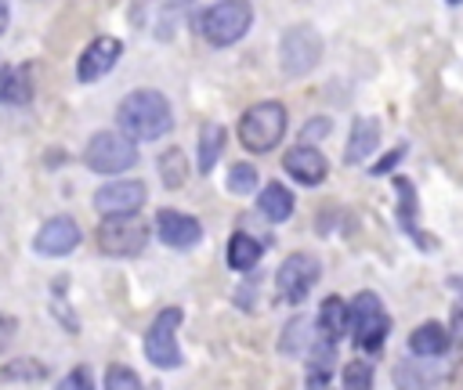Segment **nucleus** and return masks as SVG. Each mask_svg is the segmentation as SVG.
I'll return each instance as SVG.
<instances>
[{"label":"nucleus","mask_w":463,"mask_h":390,"mask_svg":"<svg viewBox=\"0 0 463 390\" xmlns=\"http://www.w3.org/2000/svg\"><path fill=\"white\" fill-rule=\"evenodd\" d=\"M315 332V325L304 318V314H297V318H289L286 325H282V339H279V350L282 354H304L307 347H311V336Z\"/></svg>","instance_id":"obj_25"},{"label":"nucleus","mask_w":463,"mask_h":390,"mask_svg":"<svg viewBox=\"0 0 463 390\" xmlns=\"http://www.w3.org/2000/svg\"><path fill=\"white\" fill-rule=\"evenodd\" d=\"M253 25L250 0H217L199 14V32L210 47H232L239 43Z\"/></svg>","instance_id":"obj_4"},{"label":"nucleus","mask_w":463,"mask_h":390,"mask_svg":"<svg viewBox=\"0 0 463 390\" xmlns=\"http://www.w3.org/2000/svg\"><path fill=\"white\" fill-rule=\"evenodd\" d=\"M83 162L94 173L116 177V173H123L137 162V144L123 130H98L83 148Z\"/></svg>","instance_id":"obj_5"},{"label":"nucleus","mask_w":463,"mask_h":390,"mask_svg":"<svg viewBox=\"0 0 463 390\" xmlns=\"http://www.w3.org/2000/svg\"><path fill=\"white\" fill-rule=\"evenodd\" d=\"M257 209H260L271 224H282V220L293 217V191H289L286 184L271 181V184L260 188V195H257Z\"/></svg>","instance_id":"obj_21"},{"label":"nucleus","mask_w":463,"mask_h":390,"mask_svg":"<svg viewBox=\"0 0 463 390\" xmlns=\"http://www.w3.org/2000/svg\"><path fill=\"white\" fill-rule=\"evenodd\" d=\"M307 354V386H326L333 379V365H336V343L315 336L311 347L304 350Z\"/></svg>","instance_id":"obj_20"},{"label":"nucleus","mask_w":463,"mask_h":390,"mask_svg":"<svg viewBox=\"0 0 463 390\" xmlns=\"http://www.w3.org/2000/svg\"><path fill=\"white\" fill-rule=\"evenodd\" d=\"M322 61V36L315 25H289L279 40V69L282 76L297 79L307 76Z\"/></svg>","instance_id":"obj_7"},{"label":"nucleus","mask_w":463,"mask_h":390,"mask_svg":"<svg viewBox=\"0 0 463 390\" xmlns=\"http://www.w3.org/2000/svg\"><path fill=\"white\" fill-rule=\"evenodd\" d=\"M318 278H322L318 256H311V253H289L279 264V271H275V300L297 307V303L307 300V292L318 285Z\"/></svg>","instance_id":"obj_8"},{"label":"nucleus","mask_w":463,"mask_h":390,"mask_svg":"<svg viewBox=\"0 0 463 390\" xmlns=\"http://www.w3.org/2000/svg\"><path fill=\"white\" fill-rule=\"evenodd\" d=\"M156 166H159L163 188H170V191H177V188L188 181V155H184L181 148H166V152L156 159Z\"/></svg>","instance_id":"obj_24"},{"label":"nucleus","mask_w":463,"mask_h":390,"mask_svg":"<svg viewBox=\"0 0 463 390\" xmlns=\"http://www.w3.org/2000/svg\"><path fill=\"white\" fill-rule=\"evenodd\" d=\"M286 123H289V116H286L282 101H257L239 116V141L246 152L264 155L282 141Z\"/></svg>","instance_id":"obj_2"},{"label":"nucleus","mask_w":463,"mask_h":390,"mask_svg":"<svg viewBox=\"0 0 463 390\" xmlns=\"http://www.w3.org/2000/svg\"><path fill=\"white\" fill-rule=\"evenodd\" d=\"M119 54H123V43H119L116 36H94V40L83 47L80 61H76V79H80V83L101 79L105 72H112V65L119 61Z\"/></svg>","instance_id":"obj_11"},{"label":"nucleus","mask_w":463,"mask_h":390,"mask_svg":"<svg viewBox=\"0 0 463 390\" xmlns=\"http://www.w3.org/2000/svg\"><path fill=\"white\" fill-rule=\"evenodd\" d=\"M61 390H90L94 386V376H90V368L87 365H76L61 383H58Z\"/></svg>","instance_id":"obj_31"},{"label":"nucleus","mask_w":463,"mask_h":390,"mask_svg":"<svg viewBox=\"0 0 463 390\" xmlns=\"http://www.w3.org/2000/svg\"><path fill=\"white\" fill-rule=\"evenodd\" d=\"M36 65L33 61H22V65H11L4 76H0V101L4 105H14V108H25L36 94Z\"/></svg>","instance_id":"obj_15"},{"label":"nucleus","mask_w":463,"mask_h":390,"mask_svg":"<svg viewBox=\"0 0 463 390\" xmlns=\"http://www.w3.org/2000/svg\"><path fill=\"white\" fill-rule=\"evenodd\" d=\"M116 123L130 141H156L174 130V108L159 90H130L116 108Z\"/></svg>","instance_id":"obj_1"},{"label":"nucleus","mask_w":463,"mask_h":390,"mask_svg":"<svg viewBox=\"0 0 463 390\" xmlns=\"http://www.w3.org/2000/svg\"><path fill=\"white\" fill-rule=\"evenodd\" d=\"M80 238H83L80 224L72 217L58 213V217H51V220L40 224V231L33 235V249L40 256H65V253H72L80 246Z\"/></svg>","instance_id":"obj_10"},{"label":"nucleus","mask_w":463,"mask_h":390,"mask_svg":"<svg viewBox=\"0 0 463 390\" xmlns=\"http://www.w3.org/2000/svg\"><path fill=\"white\" fill-rule=\"evenodd\" d=\"M148 246V224L137 213H105L98 224V249L105 256H137Z\"/></svg>","instance_id":"obj_6"},{"label":"nucleus","mask_w":463,"mask_h":390,"mask_svg":"<svg viewBox=\"0 0 463 390\" xmlns=\"http://www.w3.org/2000/svg\"><path fill=\"white\" fill-rule=\"evenodd\" d=\"M156 235L163 246L170 249H192L203 242V224L192 217V213H181V209H159L156 213Z\"/></svg>","instance_id":"obj_12"},{"label":"nucleus","mask_w":463,"mask_h":390,"mask_svg":"<svg viewBox=\"0 0 463 390\" xmlns=\"http://www.w3.org/2000/svg\"><path fill=\"white\" fill-rule=\"evenodd\" d=\"M347 329L358 350L373 354L383 347V339L391 336V314L383 311V300L373 289H362L351 303H347Z\"/></svg>","instance_id":"obj_3"},{"label":"nucleus","mask_w":463,"mask_h":390,"mask_svg":"<svg viewBox=\"0 0 463 390\" xmlns=\"http://www.w3.org/2000/svg\"><path fill=\"white\" fill-rule=\"evenodd\" d=\"M260 256H264V242H260L257 235L235 231V235L228 238V267H232V271L246 274V271H253V267L260 264Z\"/></svg>","instance_id":"obj_19"},{"label":"nucleus","mask_w":463,"mask_h":390,"mask_svg":"<svg viewBox=\"0 0 463 390\" xmlns=\"http://www.w3.org/2000/svg\"><path fill=\"white\" fill-rule=\"evenodd\" d=\"M224 126L221 123H203V130H199V155H195V162H199V173H210L213 170V162L221 159V152H224Z\"/></svg>","instance_id":"obj_23"},{"label":"nucleus","mask_w":463,"mask_h":390,"mask_svg":"<svg viewBox=\"0 0 463 390\" xmlns=\"http://www.w3.org/2000/svg\"><path fill=\"white\" fill-rule=\"evenodd\" d=\"M449 4H463V0H449Z\"/></svg>","instance_id":"obj_37"},{"label":"nucleus","mask_w":463,"mask_h":390,"mask_svg":"<svg viewBox=\"0 0 463 390\" xmlns=\"http://www.w3.org/2000/svg\"><path fill=\"white\" fill-rule=\"evenodd\" d=\"M402 155H405V144H398V148H391V152H387V155H383V159H380V162L373 166V173H376V177H380V173H387V170H391V166H394V162H398Z\"/></svg>","instance_id":"obj_33"},{"label":"nucleus","mask_w":463,"mask_h":390,"mask_svg":"<svg viewBox=\"0 0 463 390\" xmlns=\"http://www.w3.org/2000/svg\"><path fill=\"white\" fill-rule=\"evenodd\" d=\"M449 289H452V292L463 300V274H452V278H449Z\"/></svg>","instance_id":"obj_34"},{"label":"nucleus","mask_w":463,"mask_h":390,"mask_svg":"<svg viewBox=\"0 0 463 390\" xmlns=\"http://www.w3.org/2000/svg\"><path fill=\"white\" fill-rule=\"evenodd\" d=\"M14 332H18V321H14L11 314H0V354H4L7 347H11Z\"/></svg>","instance_id":"obj_32"},{"label":"nucleus","mask_w":463,"mask_h":390,"mask_svg":"<svg viewBox=\"0 0 463 390\" xmlns=\"http://www.w3.org/2000/svg\"><path fill=\"white\" fill-rule=\"evenodd\" d=\"M184 321L181 307H163L156 314V321L145 332V358L156 368H181V347H177V325Z\"/></svg>","instance_id":"obj_9"},{"label":"nucleus","mask_w":463,"mask_h":390,"mask_svg":"<svg viewBox=\"0 0 463 390\" xmlns=\"http://www.w3.org/2000/svg\"><path fill=\"white\" fill-rule=\"evenodd\" d=\"M43 376H47V365L36 361V358H14L0 368L4 383H33V379H43Z\"/></svg>","instance_id":"obj_26"},{"label":"nucleus","mask_w":463,"mask_h":390,"mask_svg":"<svg viewBox=\"0 0 463 390\" xmlns=\"http://www.w3.org/2000/svg\"><path fill=\"white\" fill-rule=\"evenodd\" d=\"M148 199V188L141 181H109L94 195L98 213H137Z\"/></svg>","instance_id":"obj_14"},{"label":"nucleus","mask_w":463,"mask_h":390,"mask_svg":"<svg viewBox=\"0 0 463 390\" xmlns=\"http://www.w3.org/2000/svg\"><path fill=\"white\" fill-rule=\"evenodd\" d=\"M159 4H166V7H184V4H192V0H159Z\"/></svg>","instance_id":"obj_36"},{"label":"nucleus","mask_w":463,"mask_h":390,"mask_svg":"<svg viewBox=\"0 0 463 390\" xmlns=\"http://www.w3.org/2000/svg\"><path fill=\"white\" fill-rule=\"evenodd\" d=\"M282 170L297 181V184H307V188H315V184H322L326 181V173H329V159L315 148V144H293L286 155H282Z\"/></svg>","instance_id":"obj_13"},{"label":"nucleus","mask_w":463,"mask_h":390,"mask_svg":"<svg viewBox=\"0 0 463 390\" xmlns=\"http://www.w3.org/2000/svg\"><path fill=\"white\" fill-rule=\"evenodd\" d=\"M257 188V166L253 162H232L228 170V191L232 195H246Z\"/></svg>","instance_id":"obj_27"},{"label":"nucleus","mask_w":463,"mask_h":390,"mask_svg":"<svg viewBox=\"0 0 463 390\" xmlns=\"http://www.w3.org/2000/svg\"><path fill=\"white\" fill-rule=\"evenodd\" d=\"M373 379H376V372H373L369 361L354 358V361L344 365V386H347V390H365V386H373Z\"/></svg>","instance_id":"obj_28"},{"label":"nucleus","mask_w":463,"mask_h":390,"mask_svg":"<svg viewBox=\"0 0 463 390\" xmlns=\"http://www.w3.org/2000/svg\"><path fill=\"white\" fill-rule=\"evenodd\" d=\"M333 134V119L329 116H315V119H307L304 126H300V141L304 144H318V141H326Z\"/></svg>","instance_id":"obj_30"},{"label":"nucleus","mask_w":463,"mask_h":390,"mask_svg":"<svg viewBox=\"0 0 463 390\" xmlns=\"http://www.w3.org/2000/svg\"><path fill=\"white\" fill-rule=\"evenodd\" d=\"M134 386H141V379H137V372L130 365H109L105 390H134Z\"/></svg>","instance_id":"obj_29"},{"label":"nucleus","mask_w":463,"mask_h":390,"mask_svg":"<svg viewBox=\"0 0 463 390\" xmlns=\"http://www.w3.org/2000/svg\"><path fill=\"white\" fill-rule=\"evenodd\" d=\"M449 347H452V336H449V329L438 325V321H423V325H416V329L409 332V350H412L416 358H441Z\"/></svg>","instance_id":"obj_18"},{"label":"nucleus","mask_w":463,"mask_h":390,"mask_svg":"<svg viewBox=\"0 0 463 390\" xmlns=\"http://www.w3.org/2000/svg\"><path fill=\"white\" fill-rule=\"evenodd\" d=\"M376 144H380V119L358 116V119L351 123V134H347V144H344V162H347V166H358L362 159L373 155Z\"/></svg>","instance_id":"obj_16"},{"label":"nucleus","mask_w":463,"mask_h":390,"mask_svg":"<svg viewBox=\"0 0 463 390\" xmlns=\"http://www.w3.org/2000/svg\"><path fill=\"white\" fill-rule=\"evenodd\" d=\"M4 29H7V0H0V36H4Z\"/></svg>","instance_id":"obj_35"},{"label":"nucleus","mask_w":463,"mask_h":390,"mask_svg":"<svg viewBox=\"0 0 463 390\" xmlns=\"http://www.w3.org/2000/svg\"><path fill=\"white\" fill-rule=\"evenodd\" d=\"M394 191H398V224H402V231H405L412 242L434 249V238H427V235L416 228L420 206H416V188H412V181H409V177H394Z\"/></svg>","instance_id":"obj_17"},{"label":"nucleus","mask_w":463,"mask_h":390,"mask_svg":"<svg viewBox=\"0 0 463 390\" xmlns=\"http://www.w3.org/2000/svg\"><path fill=\"white\" fill-rule=\"evenodd\" d=\"M347 332V303L340 296H326L318 307V321H315V336L336 343Z\"/></svg>","instance_id":"obj_22"}]
</instances>
